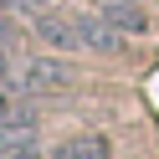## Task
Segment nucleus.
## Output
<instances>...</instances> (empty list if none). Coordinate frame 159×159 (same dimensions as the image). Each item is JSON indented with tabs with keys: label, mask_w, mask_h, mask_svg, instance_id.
<instances>
[{
	"label": "nucleus",
	"mask_w": 159,
	"mask_h": 159,
	"mask_svg": "<svg viewBox=\"0 0 159 159\" xmlns=\"http://www.w3.org/2000/svg\"><path fill=\"white\" fill-rule=\"evenodd\" d=\"M21 87L26 98H41V93H62L67 87V67L62 62H46V57H36V62H26V72H21Z\"/></svg>",
	"instance_id": "f257e3e1"
},
{
	"label": "nucleus",
	"mask_w": 159,
	"mask_h": 159,
	"mask_svg": "<svg viewBox=\"0 0 159 159\" xmlns=\"http://www.w3.org/2000/svg\"><path fill=\"white\" fill-rule=\"evenodd\" d=\"M93 11H98V16H103V21H108V26H113V31H118V36H144V31H149V16H144V11H139L134 0H98Z\"/></svg>",
	"instance_id": "f03ea898"
},
{
	"label": "nucleus",
	"mask_w": 159,
	"mask_h": 159,
	"mask_svg": "<svg viewBox=\"0 0 159 159\" xmlns=\"http://www.w3.org/2000/svg\"><path fill=\"white\" fill-rule=\"evenodd\" d=\"M72 26H77V46H87V52H118V31H113L98 11L72 16Z\"/></svg>",
	"instance_id": "7ed1b4c3"
},
{
	"label": "nucleus",
	"mask_w": 159,
	"mask_h": 159,
	"mask_svg": "<svg viewBox=\"0 0 159 159\" xmlns=\"http://www.w3.org/2000/svg\"><path fill=\"white\" fill-rule=\"evenodd\" d=\"M36 36H41L46 46H57V52H72V46H77V26H72V16H52V11H41V16H36Z\"/></svg>",
	"instance_id": "20e7f679"
},
{
	"label": "nucleus",
	"mask_w": 159,
	"mask_h": 159,
	"mask_svg": "<svg viewBox=\"0 0 159 159\" xmlns=\"http://www.w3.org/2000/svg\"><path fill=\"white\" fill-rule=\"evenodd\" d=\"M113 149H108V139L103 134H77V139H67L62 149H57V159H108Z\"/></svg>",
	"instance_id": "39448f33"
},
{
	"label": "nucleus",
	"mask_w": 159,
	"mask_h": 159,
	"mask_svg": "<svg viewBox=\"0 0 159 159\" xmlns=\"http://www.w3.org/2000/svg\"><path fill=\"white\" fill-rule=\"evenodd\" d=\"M5 5H11V11H36V16H41L52 0H5Z\"/></svg>",
	"instance_id": "423d86ee"
},
{
	"label": "nucleus",
	"mask_w": 159,
	"mask_h": 159,
	"mask_svg": "<svg viewBox=\"0 0 159 159\" xmlns=\"http://www.w3.org/2000/svg\"><path fill=\"white\" fill-rule=\"evenodd\" d=\"M16 72H11V57H5V46H0V87H11Z\"/></svg>",
	"instance_id": "0eeeda50"
},
{
	"label": "nucleus",
	"mask_w": 159,
	"mask_h": 159,
	"mask_svg": "<svg viewBox=\"0 0 159 159\" xmlns=\"http://www.w3.org/2000/svg\"><path fill=\"white\" fill-rule=\"evenodd\" d=\"M5 113H11V98H5V87H0V118H5Z\"/></svg>",
	"instance_id": "6e6552de"
}]
</instances>
